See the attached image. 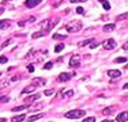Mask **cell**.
I'll use <instances>...</instances> for the list:
<instances>
[{
  "label": "cell",
  "instance_id": "obj_1",
  "mask_svg": "<svg viewBox=\"0 0 128 122\" xmlns=\"http://www.w3.org/2000/svg\"><path fill=\"white\" fill-rule=\"evenodd\" d=\"M56 22H59V18H56V19H44L41 22V29L42 31H50L52 27L56 26Z\"/></svg>",
  "mask_w": 128,
  "mask_h": 122
},
{
  "label": "cell",
  "instance_id": "obj_2",
  "mask_svg": "<svg viewBox=\"0 0 128 122\" xmlns=\"http://www.w3.org/2000/svg\"><path fill=\"white\" fill-rule=\"evenodd\" d=\"M80 29H82V23L79 22V20L70 22V23H67V26H66V30L68 33H78Z\"/></svg>",
  "mask_w": 128,
  "mask_h": 122
},
{
  "label": "cell",
  "instance_id": "obj_3",
  "mask_svg": "<svg viewBox=\"0 0 128 122\" xmlns=\"http://www.w3.org/2000/svg\"><path fill=\"white\" fill-rule=\"evenodd\" d=\"M86 114L84 110H71V111L66 113V118H70V120H76V118H82Z\"/></svg>",
  "mask_w": 128,
  "mask_h": 122
},
{
  "label": "cell",
  "instance_id": "obj_4",
  "mask_svg": "<svg viewBox=\"0 0 128 122\" xmlns=\"http://www.w3.org/2000/svg\"><path fill=\"white\" fill-rule=\"evenodd\" d=\"M79 65H80V56H79V54L71 56V59H70V66H71V68H76Z\"/></svg>",
  "mask_w": 128,
  "mask_h": 122
},
{
  "label": "cell",
  "instance_id": "obj_5",
  "mask_svg": "<svg viewBox=\"0 0 128 122\" xmlns=\"http://www.w3.org/2000/svg\"><path fill=\"white\" fill-rule=\"evenodd\" d=\"M104 49H106V50H112V49H114L116 48V45H117V44H116V41H114V39H106V41H104Z\"/></svg>",
  "mask_w": 128,
  "mask_h": 122
},
{
  "label": "cell",
  "instance_id": "obj_6",
  "mask_svg": "<svg viewBox=\"0 0 128 122\" xmlns=\"http://www.w3.org/2000/svg\"><path fill=\"white\" fill-rule=\"evenodd\" d=\"M45 83H46V80H45V79H42V77H36V79H33L32 85H34V87H42Z\"/></svg>",
  "mask_w": 128,
  "mask_h": 122
},
{
  "label": "cell",
  "instance_id": "obj_7",
  "mask_svg": "<svg viewBox=\"0 0 128 122\" xmlns=\"http://www.w3.org/2000/svg\"><path fill=\"white\" fill-rule=\"evenodd\" d=\"M41 1H42V0H26L25 5H26L27 8H34V7H37Z\"/></svg>",
  "mask_w": 128,
  "mask_h": 122
},
{
  "label": "cell",
  "instance_id": "obj_8",
  "mask_svg": "<svg viewBox=\"0 0 128 122\" xmlns=\"http://www.w3.org/2000/svg\"><path fill=\"white\" fill-rule=\"evenodd\" d=\"M71 77H74V73H60L59 81H68Z\"/></svg>",
  "mask_w": 128,
  "mask_h": 122
},
{
  "label": "cell",
  "instance_id": "obj_9",
  "mask_svg": "<svg viewBox=\"0 0 128 122\" xmlns=\"http://www.w3.org/2000/svg\"><path fill=\"white\" fill-rule=\"evenodd\" d=\"M116 121H118V122H126V121H128V111H121L120 114L117 115Z\"/></svg>",
  "mask_w": 128,
  "mask_h": 122
},
{
  "label": "cell",
  "instance_id": "obj_10",
  "mask_svg": "<svg viewBox=\"0 0 128 122\" xmlns=\"http://www.w3.org/2000/svg\"><path fill=\"white\" fill-rule=\"evenodd\" d=\"M108 76H109V77H113V79L120 77L121 72L118 71V69H109V71H108Z\"/></svg>",
  "mask_w": 128,
  "mask_h": 122
},
{
  "label": "cell",
  "instance_id": "obj_11",
  "mask_svg": "<svg viewBox=\"0 0 128 122\" xmlns=\"http://www.w3.org/2000/svg\"><path fill=\"white\" fill-rule=\"evenodd\" d=\"M37 99H40V95H38V94H34V95H30V96H27L26 99H25V102H26V105H29V103H33V102H36Z\"/></svg>",
  "mask_w": 128,
  "mask_h": 122
},
{
  "label": "cell",
  "instance_id": "obj_12",
  "mask_svg": "<svg viewBox=\"0 0 128 122\" xmlns=\"http://www.w3.org/2000/svg\"><path fill=\"white\" fill-rule=\"evenodd\" d=\"M10 26H11V22H10L8 19L0 20V30H6V29H8Z\"/></svg>",
  "mask_w": 128,
  "mask_h": 122
},
{
  "label": "cell",
  "instance_id": "obj_13",
  "mask_svg": "<svg viewBox=\"0 0 128 122\" xmlns=\"http://www.w3.org/2000/svg\"><path fill=\"white\" fill-rule=\"evenodd\" d=\"M114 29H116V24H114V23H110V24H105L102 30H104L105 33H108V31H113Z\"/></svg>",
  "mask_w": 128,
  "mask_h": 122
},
{
  "label": "cell",
  "instance_id": "obj_14",
  "mask_svg": "<svg viewBox=\"0 0 128 122\" xmlns=\"http://www.w3.org/2000/svg\"><path fill=\"white\" fill-rule=\"evenodd\" d=\"M26 118L25 114H19V115H15V117H12V120H11V122H22L23 120Z\"/></svg>",
  "mask_w": 128,
  "mask_h": 122
},
{
  "label": "cell",
  "instance_id": "obj_15",
  "mask_svg": "<svg viewBox=\"0 0 128 122\" xmlns=\"http://www.w3.org/2000/svg\"><path fill=\"white\" fill-rule=\"evenodd\" d=\"M44 117V114H36V115H30L29 117V122H34L37 120H41V118Z\"/></svg>",
  "mask_w": 128,
  "mask_h": 122
},
{
  "label": "cell",
  "instance_id": "obj_16",
  "mask_svg": "<svg viewBox=\"0 0 128 122\" xmlns=\"http://www.w3.org/2000/svg\"><path fill=\"white\" fill-rule=\"evenodd\" d=\"M72 95H74V91L72 90H68V91H66V92H62V98H64V99H67V98H71Z\"/></svg>",
  "mask_w": 128,
  "mask_h": 122
},
{
  "label": "cell",
  "instance_id": "obj_17",
  "mask_svg": "<svg viewBox=\"0 0 128 122\" xmlns=\"http://www.w3.org/2000/svg\"><path fill=\"white\" fill-rule=\"evenodd\" d=\"M100 3L102 4L104 10H106V11H109V10H110V4H109V1H108V0H100Z\"/></svg>",
  "mask_w": 128,
  "mask_h": 122
},
{
  "label": "cell",
  "instance_id": "obj_18",
  "mask_svg": "<svg viewBox=\"0 0 128 122\" xmlns=\"http://www.w3.org/2000/svg\"><path fill=\"white\" fill-rule=\"evenodd\" d=\"M34 90H36V87H34V85H27L26 88H23L22 94H30V92H33Z\"/></svg>",
  "mask_w": 128,
  "mask_h": 122
},
{
  "label": "cell",
  "instance_id": "obj_19",
  "mask_svg": "<svg viewBox=\"0 0 128 122\" xmlns=\"http://www.w3.org/2000/svg\"><path fill=\"white\" fill-rule=\"evenodd\" d=\"M127 16H128V12H124V14H121V15H117V16H116V20L120 22V20H124Z\"/></svg>",
  "mask_w": 128,
  "mask_h": 122
},
{
  "label": "cell",
  "instance_id": "obj_20",
  "mask_svg": "<svg viewBox=\"0 0 128 122\" xmlns=\"http://www.w3.org/2000/svg\"><path fill=\"white\" fill-rule=\"evenodd\" d=\"M44 31H37V33H34V34H32V38H34V39H37V38H41V37H44Z\"/></svg>",
  "mask_w": 128,
  "mask_h": 122
},
{
  "label": "cell",
  "instance_id": "obj_21",
  "mask_svg": "<svg viewBox=\"0 0 128 122\" xmlns=\"http://www.w3.org/2000/svg\"><path fill=\"white\" fill-rule=\"evenodd\" d=\"M8 84H10V80H6V79H4V80H2V81H0V90H2V88H6Z\"/></svg>",
  "mask_w": 128,
  "mask_h": 122
},
{
  "label": "cell",
  "instance_id": "obj_22",
  "mask_svg": "<svg viewBox=\"0 0 128 122\" xmlns=\"http://www.w3.org/2000/svg\"><path fill=\"white\" fill-rule=\"evenodd\" d=\"M27 107H29L27 105H23V106H19V107H14L11 111H15V113H16V111H20V110H25V109H27Z\"/></svg>",
  "mask_w": 128,
  "mask_h": 122
},
{
  "label": "cell",
  "instance_id": "obj_23",
  "mask_svg": "<svg viewBox=\"0 0 128 122\" xmlns=\"http://www.w3.org/2000/svg\"><path fill=\"white\" fill-rule=\"evenodd\" d=\"M94 39H86V41H82V42H79V46H86V45H89L91 44Z\"/></svg>",
  "mask_w": 128,
  "mask_h": 122
},
{
  "label": "cell",
  "instance_id": "obj_24",
  "mask_svg": "<svg viewBox=\"0 0 128 122\" xmlns=\"http://www.w3.org/2000/svg\"><path fill=\"white\" fill-rule=\"evenodd\" d=\"M102 113H104V115H110L112 113H113V107H108V109H105Z\"/></svg>",
  "mask_w": 128,
  "mask_h": 122
},
{
  "label": "cell",
  "instance_id": "obj_25",
  "mask_svg": "<svg viewBox=\"0 0 128 122\" xmlns=\"http://www.w3.org/2000/svg\"><path fill=\"white\" fill-rule=\"evenodd\" d=\"M63 1L64 0H52V5H53V7H59Z\"/></svg>",
  "mask_w": 128,
  "mask_h": 122
},
{
  "label": "cell",
  "instance_id": "obj_26",
  "mask_svg": "<svg viewBox=\"0 0 128 122\" xmlns=\"http://www.w3.org/2000/svg\"><path fill=\"white\" fill-rule=\"evenodd\" d=\"M67 35H63V34H53V39H66Z\"/></svg>",
  "mask_w": 128,
  "mask_h": 122
},
{
  "label": "cell",
  "instance_id": "obj_27",
  "mask_svg": "<svg viewBox=\"0 0 128 122\" xmlns=\"http://www.w3.org/2000/svg\"><path fill=\"white\" fill-rule=\"evenodd\" d=\"M114 62H127V59L126 57H117V59H114Z\"/></svg>",
  "mask_w": 128,
  "mask_h": 122
},
{
  "label": "cell",
  "instance_id": "obj_28",
  "mask_svg": "<svg viewBox=\"0 0 128 122\" xmlns=\"http://www.w3.org/2000/svg\"><path fill=\"white\" fill-rule=\"evenodd\" d=\"M64 49V45L63 44H60V45H57L56 48H54V52H56V53H59V52H62Z\"/></svg>",
  "mask_w": 128,
  "mask_h": 122
},
{
  "label": "cell",
  "instance_id": "obj_29",
  "mask_svg": "<svg viewBox=\"0 0 128 122\" xmlns=\"http://www.w3.org/2000/svg\"><path fill=\"white\" fill-rule=\"evenodd\" d=\"M8 100H10L8 96H0V103H7Z\"/></svg>",
  "mask_w": 128,
  "mask_h": 122
},
{
  "label": "cell",
  "instance_id": "obj_30",
  "mask_svg": "<svg viewBox=\"0 0 128 122\" xmlns=\"http://www.w3.org/2000/svg\"><path fill=\"white\" fill-rule=\"evenodd\" d=\"M44 94H45L46 96H49V95H53V94H54V90H46Z\"/></svg>",
  "mask_w": 128,
  "mask_h": 122
},
{
  "label": "cell",
  "instance_id": "obj_31",
  "mask_svg": "<svg viewBox=\"0 0 128 122\" xmlns=\"http://www.w3.org/2000/svg\"><path fill=\"white\" fill-rule=\"evenodd\" d=\"M52 66H53V62H50V61H49V62H46V64L44 65V68H45V69H50Z\"/></svg>",
  "mask_w": 128,
  "mask_h": 122
},
{
  "label": "cell",
  "instance_id": "obj_32",
  "mask_svg": "<svg viewBox=\"0 0 128 122\" xmlns=\"http://www.w3.org/2000/svg\"><path fill=\"white\" fill-rule=\"evenodd\" d=\"M82 122H96V118H94V117H89V118H86V120L82 121Z\"/></svg>",
  "mask_w": 128,
  "mask_h": 122
},
{
  "label": "cell",
  "instance_id": "obj_33",
  "mask_svg": "<svg viewBox=\"0 0 128 122\" xmlns=\"http://www.w3.org/2000/svg\"><path fill=\"white\" fill-rule=\"evenodd\" d=\"M97 46H98V44H97V41H96V39H94V41H93V42H91V45H90V48H91V49H96Z\"/></svg>",
  "mask_w": 128,
  "mask_h": 122
},
{
  "label": "cell",
  "instance_id": "obj_34",
  "mask_svg": "<svg viewBox=\"0 0 128 122\" xmlns=\"http://www.w3.org/2000/svg\"><path fill=\"white\" fill-rule=\"evenodd\" d=\"M6 62H7V57L2 56V57H0V64H6Z\"/></svg>",
  "mask_w": 128,
  "mask_h": 122
},
{
  "label": "cell",
  "instance_id": "obj_35",
  "mask_svg": "<svg viewBox=\"0 0 128 122\" xmlns=\"http://www.w3.org/2000/svg\"><path fill=\"white\" fill-rule=\"evenodd\" d=\"M27 71H29V72H34V66H33V65H27Z\"/></svg>",
  "mask_w": 128,
  "mask_h": 122
},
{
  "label": "cell",
  "instance_id": "obj_36",
  "mask_svg": "<svg viewBox=\"0 0 128 122\" xmlns=\"http://www.w3.org/2000/svg\"><path fill=\"white\" fill-rule=\"evenodd\" d=\"M8 44H11V39H7V41H6V42H4V44H3V45H2V48H6V46H7V45H8Z\"/></svg>",
  "mask_w": 128,
  "mask_h": 122
},
{
  "label": "cell",
  "instance_id": "obj_37",
  "mask_svg": "<svg viewBox=\"0 0 128 122\" xmlns=\"http://www.w3.org/2000/svg\"><path fill=\"white\" fill-rule=\"evenodd\" d=\"M71 3H83V1H87V0H70Z\"/></svg>",
  "mask_w": 128,
  "mask_h": 122
},
{
  "label": "cell",
  "instance_id": "obj_38",
  "mask_svg": "<svg viewBox=\"0 0 128 122\" xmlns=\"http://www.w3.org/2000/svg\"><path fill=\"white\" fill-rule=\"evenodd\" d=\"M76 12H78V14H80V15H82L84 11H83V8H80V7H79V8H76Z\"/></svg>",
  "mask_w": 128,
  "mask_h": 122
},
{
  "label": "cell",
  "instance_id": "obj_39",
  "mask_svg": "<svg viewBox=\"0 0 128 122\" xmlns=\"http://www.w3.org/2000/svg\"><path fill=\"white\" fill-rule=\"evenodd\" d=\"M23 24H25V22H19V23H18V26H19V27H22Z\"/></svg>",
  "mask_w": 128,
  "mask_h": 122
},
{
  "label": "cell",
  "instance_id": "obj_40",
  "mask_svg": "<svg viewBox=\"0 0 128 122\" xmlns=\"http://www.w3.org/2000/svg\"><path fill=\"white\" fill-rule=\"evenodd\" d=\"M0 122H8V121L6 120V118H0Z\"/></svg>",
  "mask_w": 128,
  "mask_h": 122
},
{
  "label": "cell",
  "instance_id": "obj_41",
  "mask_svg": "<svg viewBox=\"0 0 128 122\" xmlns=\"http://www.w3.org/2000/svg\"><path fill=\"white\" fill-rule=\"evenodd\" d=\"M123 49H124V50H128V44H127V45H124Z\"/></svg>",
  "mask_w": 128,
  "mask_h": 122
},
{
  "label": "cell",
  "instance_id": "obj_42",
  "mask_svg": "<svg viewBox=\"0 0 128 122\" xmlns=\"http://www.w3.org/2000/svg\"><path fill=\"white\" fill-rule=\"evenodd\" d=\"M3 12H4V8H3V7H0V15H2Z\"/></svg>",
  "mask_w": 128,
  "mask_h": 122
},
{
  "label": "cell",
  "instance_id": "obj_43",
  "mask_svg": "<svg viewBox=\"0 0 128 122\" xmlns=\"http://www.w3.org/2000/svg\"><path fill=\"white\" fill-rule=\"evenodd\" d=\"M123 88H124V90H128V83H127V84H124V87H123Z\"/></svg>",
  "mask_w": 128,
  "mask_h": 122
},
{
  "label": "cell",
  "instance_id": "obj_44",
  "mask_svg": "<svg viewBox=\"0 0 128 122\" xmlns=\"http://www.w3.org/2000/svg\"><path fill=\"white\" fill-rule=\"evenodd\" d=\"M102 122H113L112 120H105V121H102Z\"/></svg>",
  "mask_w": 128,
  "mask_h": 122
},
{
  "label": "cell",
  "instance_id": "obj_45",
  "mask_svg": "<svg viewBox=\"0 0 128 122\" xmlns=\"http://www.w3.org/2000/svg\"><path fill=\"white\" fill-rule=\"evenodd\" d=\"M127 68H128V64H127Z\"/></svg>",
  "mask_w": 128,
  "mask_h": 122
},
{
  "label": "cell",
  "instance_id": "obj_46",
  "mask_svg": "<svg viewBox=\"0 0 128 122\" xmlns=\"http://www.w3.org/2000/svg\"><path fill=\"white\" fill-rule=\"evenodd\" d=\"M0 76H2V73H0Z\"/></svg>",
  "mask_w": 128,
  "mask_h": 122
}]
</instances>
